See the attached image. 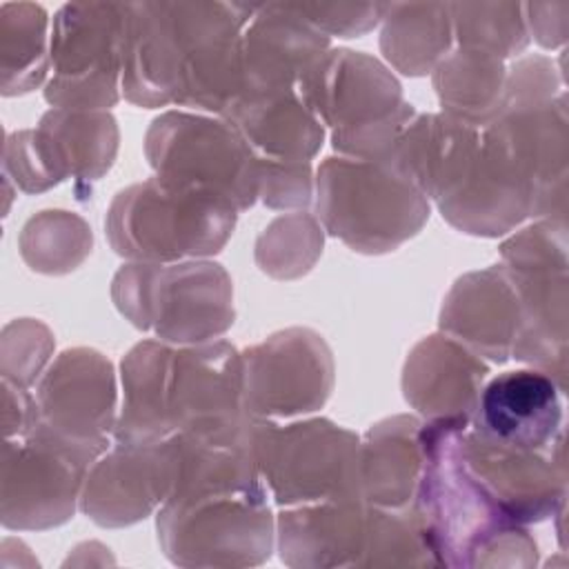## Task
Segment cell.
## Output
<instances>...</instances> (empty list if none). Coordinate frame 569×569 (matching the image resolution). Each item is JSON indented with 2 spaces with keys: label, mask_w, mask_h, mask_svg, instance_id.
I'll return each mask as SVG.
<instances>
[{
  "label": "cell",
  "mask_w": 569,
  "mask_h": 569,
  "mask_svg": "<svg viewBox=\"0 0 569 569\" xmlns=\"http://www.w3.org/2000/svg\"><path fill=\"white\" fill-rule=\"evenodd\" d=\"M507 67L493 53L458 47L433 67V87L442 113L471 124L487 127L500 109Z\"/></svg>",
  "instance_id": "29"
},
{
  "label": "cell",
  "mask_w": 569,
  "mask_h": 569,
  "mask_svg": "<svg viewBox=\"0 0 569 569\" xmlns=\"http://www.w3.org/2000/svg\"><path fill=\"white\" fill-rule=\"evenodd\" d=\"M238 209L202 189L158 176L113 198L104 233L111 249L131 262H184L218 253L233 233Z\"/></svg>",
  "instance_id": "4"
},
{
  "label": "cell",
  "mask_w": 569,
  "mask_h": 569,
  "mask_svg": "<svg viewBox=\"0 0 569 569\" xmlns=\"http://www.w3.org/2000/svg\"><path fill=\"white\" fill-rule=\"evenodd\" d=\"M465 427L422 420L425 465L411 502L440 567H533L536 540L471 476Z\"/></svg>",
  "instance_id": "2"
},
{
  "label": "cell",
  "mask_w": 569,
  "mask_h": 569,
  "mask_svg": "<svg viewBox=\"0 0 569 569\" xmlns=\"http://www.w3.org/2000/svg\"><path fill=\"white\" fill-rule=\"evenodd\" d=\"M111 296L131 325L173 345L209 342L233 325L231 278L207 260L122 264Z\"/></svg>",
  "instance_id": "6"
},
{
  "label": "cell",
  "mask_w": 569,
  "mask_h": 569,
  "mask_svg": "<svg viewBox=\"0 0 569 569\" xmlns=\"http://www.w3.org/2000/svg\"><path fill=\"white\" fill-rule=\"evenodd\" d=\"M367 516L362 496L282 507L276 520L280 560L289 567H358Z\"/></svg>",
  "instance_id": "23"
},
{
  "label": "cell",
  "mask_w": 569,
  "mask_h": 569,
  "mask_svg": "<svg viewBox=\"0 0 569 569\" xmlns=\"http://www.w3.org/2000/svg\"><path fill=\"white\" fill-rule=\"evenodd\" d=\"M53 351L51 331L33 320L20 318L2 331V380L29 389Z\"/></svg>",
  "instance_id": "36"
},
{
  "label": "cell",
  "mask_w": 569,
  "mask_h": 569,
  "mask_svg": "<svg viewBox=\"0 0 569 569\" xmlns=\"http://www.w3.org/2000/svg\"><path fill=\"white\" fill-rule=\"evenodd\" d=\"M122 389L118 445H153L251 418L242 405L240 351L224 340L189 347L142 340L122 358Z\"/></svg>",
  "instance_id": "1"
},
{
  "label": "cell",
  "mask_w": 569,
  "mask_h": 569,
  "mask_svg": "<svg viewBox=\"0 0 569 569\" xmlns=\"http://www.w3.org/2000/svg\"><path fill=\"white\" fill-rule=\"evenodd\" d=\"M144 153L164 182L211 191L238 211L258 200V160L222 118L164 111L147 129Z\"/></svg>",
  "instance_id": "11"
},
{
  "label": "cell",
  "mask_w": 569,
  "mask_h": 569,
  "mask_svg": "<svg viewBox=\"0 0 569 569\" xmlns=\"http://www.w3.org/2000/svg\"><path fill=\"white\" fill-rule=\"evenodd\" d=\"M316 216L349 249L387 253L425 227L429 200L389 162L331 156L318 167Z\"/></svg>",
  "instance_id": "5"
},
{
  "label": "cell",
  "mask_w": 569,
  "mask_h": 569,
  "mask_svg": "<svg viewBox=\"0 0 569 569\" xmlns=\"http://www.w3.org/2000/svg\"><path fill=\"white\" fill-rule=\"evenodd\" d=\"M358 567H440V562L411 505L405 509L369 505Z\"/></svg>",
  "instance_id": "32"
},
{
  "label": "cell",
  "mask_w": 569,
  "mask_h": 569,
  "mask_svg": "<svg viewBox=\"0 0 569 569\" xmlns=\"http://www.w3.org/2000/svg\"><path fill=\"white\" fill-rule=\"evenodd\" d=\"M256 160L311 162L322 147L325 127L296 89L244 93L222 116Z\"/></svg>",
  "instance_id": "27"
},
{
  "label": "cell",
  "mask_w": 569,
  "mask_h": 569,
  "mask_svg": "<svg viewBox=\"0 0 569 569\" xmlns=\"http://www.w3.org/2000/svg\"><path fill=\"white\" fill-rule=\"evenodd\" d=\"M522 9L529 13L525 16V22L531 27L533 38L542 47H558L567 40V13L569 2H529L522 4Z\"/></svg>",
  "instance_id": "39"
},
{
  "label": "cell",
  "mask_w": 569,
  "mask_h": 569,
  "mask_svg": "<svg viewBox=\"0 0 569 569\" xmlns=\"http://www.w3.org/2000/svg\"><path fill=\"white\" fill-rule=\"evenodd\" d=\"M451 31L458 47H471L507 60L529 42L525 9L518 2H453Z\"/></svg>",
  "instance_id": "33"
},
{
  "label": "cell",
  "mask_w": 569,
  "mask_h": 569,
  "mask_svg": "<svg viewBox=\"0 0 569 569\" xmlns=\"http://www.w3.org/2000/svg\"><path fill=\"white\" fill-rule=\"evenodd\" d=\"M104 449L58 438L40 427L4 438L0 516L7 529H49L67 522L80 502L91 465Z\"/></svg>",
  "instance_id": "12"
},
{
  "label": "cell",
  "mask_w": 569,
  "mask_h": 569,
  "mask_svg": "<svg viewBox=\"0 0 569 569\" xmlns=\"http://www.w3.org/2000/svg\"><path fill=\"white\" fill-rule=\"evenodd\" d=\"M118 127L107 111H47L36 129L7 136L4 173L27 193L47 191L67 178L87 193L113 164Z\"/></svg>",
  "instance_id": "13"
},
{
  "label": "cell",
  "mask_w": 569,
  "mask_h": 569,
  "mask_svg": "<svg viewBox=\"0 0 569 569\" xmlns=\"http://www.w3.org/2000/svg\"><path fill=\"white\" fill-rule=\"evenodd\" d=\"M320 124L331 127V144L347 158L387 162L416 118L393 73L376 58L351 49H327L296 84Z\"/></svg>",
  "instance_id": "3"
},
{
  "label": "cell",
  "mask_w": 569,
  "mask_h": 569,
  "mask_svg": "<svg viewBox=\"0 0 569 569\" xmlns=\"http://www.w3.org/2000/svg\"><path fill=\"white\" fill-rule=\"evenodd\" d=\"M31 396L27 429L40 427L78 445L109 449L118 420L116 376L100 351L89 347L64 349L40 376Z\"/></svg>",
  "instance_id": "15"
},
{
  "label": "cell",
  "mask_w": 569,
  "mask_h": 569,
  "mask_svg": "<svg viewBox=\"0 0 569 569\" xmlns=\"http://www.w3.org/2000/svg\"><path fill=\"white\" fill-rule=\"evenodd\" d=\"M311 162L258 160V198L271 209H300L313 196Z\"/></svg>",
  "instance_id": "38"
},
{
  "label": "cell",
  "mask_w": 569,
  "mask_h": 569,
  "mask_svg": "<svg viewBox=\"0 0 569 569\" xmlns=\"http://www.w3.org/2000/svg\"><path fill=\"white\" fill-rule=\"evenodd\" d=\"M453 40L447 2H391L382 18L380 49L407 76H425L449 53Z\"/></svg>",
  "instance_id": "30"
},
{
  "label": "cell",
  "mask_w": 569,
  "mask_h": 569,
  "mask_svg": "<svg viewBox=\"0 0 569 569\" xmlns=\"http://www.w3.org/2000/svg\"><path fill=\"white\" fill-rule=\"evenodd\" d=\"M567 96L502 100L493 120L482 127L531 182L538 220L565 222L567 213Z\"/></svg>",
  "instance_id": "16"
},
{
  "label": "cell",
  "mask_w": 569,
  "mask_h": 569,
  "mask_svg": "<svg viewBox=\"0 0 569 569\" xmlns=\"http://www.w3.org/2000/svg\"><path fill=\"white\" fill-rule=\"evenodd\" d=\"M425 465L422 420L385 418L360 440V496L376 507L405 509L413 502Z\"/></svg>",
  "instance_id": "28"
},
{
  "label": "cell",
  "mask_w": 569,
  "mask_h": 569,
  "mask_svg": "<svg viewBox=\"0 0 569 569\" xmlns=\"http://www.w3.org/2000/svg\"><path fill=\"white\" fill-rule=\"evenodd\" d=\"M127 2H69L49 42L44 100L53 109L104 111L120 98Z\"/></svg>",
  "instance_id": "10"
},
{
  "label": "cell",
  "mask_w": 569,
  "mask_h": 569,
  "mask_svg": "<svg viewBox=\"0 0 569 569\" xmlns=\"http://www.w3.org/2000/svg\"><path fill=\"white\" fill-rule=\"evenodd\" d=\"M171 440L118 445L87 471L80 509L100 527H127L162 507L173 489Z\"/></svg>",
  "instance_id": "18"
},
{
  "label": "cell",
  "mask_w": 569,
  "mask_h": 569,
  "mask_svg": "<svg viewBox=\"0 0 569 569\" xmlns=\"http://www.w3.org/2000/svg\"><path fill=\"white\" fill-rule=\"evenodd\" d=\"M469 427L491 440L549 453L562 445L560 387L533 367L502 371L485 380Z\"/></svg>",
  "instance_id": "19"
},
{
  "label": "cell",
  "mask_w": 569,
  "mask_h": 569,
  "mask_svg": "<svg viewBox=\"0 0 569 569\" xmlns=\"http://www.w3.org/2000/svg\"><path fill=\"white\" fill-rule=\"evenodd\" d=\"M518 311L509 271L505 264H491L453 282L440 309V329L480 358L502 365L511 356Z\"/></svg>",
  "instance_id": "25"
},
{
  "label": "cell",
  "mask_w": 569,
  "mask_h": 569,
  "mask_svg": "<svg viewBox=\"0 0 569 569\" xmlns=\"http://www.w3.org/2000/svg\"><path fill=\"white\" fill-rule=\"evenodd\" d=\"M247 93L296 89L305 69L329 49V38L313 29L289 2L253 4L240 36Z\"/></svg>",
  "instance_id": "22"
},
{
  "label": "cell",
  "mask_w": 569,
  "mask_h": 569,
  "mask_svg": "<svg viewBox=\"0 0 569 569\" xmlns=\"http://www.w3.org/2000/svg\"><path fill=\"white\" fill-rule=\"evenodd\" d=\"M242 405L253 420L320 409L333 389V356L320 333L291 327L240 353Z\"/></svg>",
  "instance_id": "14"
},
{
  "label": "cell",
  "mask_w": 569,
  "mask_h": 569,
  "mask_svg": "<svg viewBox=\"0 0 569 569\" xmlns=\"http://www.w3.org/2000/svg\"><path fill=\"white\" fill-rule=\"evenodd\" d=\"M489 367L447 333L422 338L402 369L405 400L431 422L469 427Z\"/></svg>",
  "instance_id": "21"
},
{
  "label": "cell",
  "mask_w": 569,
  "mask_h": 569,
  "mask_svg": "<svg viewBox=\"0 0 569 569\" xmlns=\"http://www.w3.org/2000/svg\"><path fill=\"white\" fill-rule=\"evenodd\" d=\"M320 253L322 229L307 213L273 220L256 242V262L273 278H298L307 273Z\"/></svg>",
  "instance_id": "35"
},
{
  "label": "cell",
  "mask_w": 569,
  "mask_h": 569,
  "mask_svg": "<svg viewBox=\"0 0 569 569\" xmlns=\"http://www.w3.org/2000/svg\"><path fill=\"white\" fill-rule=\"evenodd\" d=\"M24 262L42 273H67L91 251V229L69 211H40L20 233Z\"/></svg>",
  "instance_id": "34"
},
{
  "label": "cell",
  "mask_w": 569,
  "mask_h": 569,
  "mask_svg": "<svg viewBox=\"0 0 569 569\" xmlns=\"http://www.w3.org/2000/svg\"><path fill=\"white\" fill-rule=\"evenodd\" d=\"M182 62V33L176 2H127L122 82L136 107L176 102Z\"/></svg>",
  "instance_id": "24"
},
{
  "label": "cell",
  "mask_w": 569,
  "mask_h": 569,
  "mask_svg": "<svg viewBox=\"0 0 569 569\" xmlns=\"http://www.w3.org/2000/svg\"><path fill=\"white\" fill-rule=\"evenodd\" d=\"M480 147V129L447 113H416L387 160L427 200L438 202L465 176Z\"/></svg>",
  "instance_id": "26"
},
{
  "label": "cell",
  "mask_w": 569,
  "mask_h": 569,
  "mask_svg": "<svg viewBox=\"0 0 569 569\" xmlns=\"http://www.w3.org/2000/svg\"><path fill=\"white\" fill-rule=\"evenodd\" d=\"M460 453L471 476L516 522H540L565 509L562 445L549 453L529 451L465 427L460 431Z\"/></svg>",
  "instance_id": "17"
},
{
  "label": "cell",
  "mask_w": 569,
  "mask_h": 569,
  "mask_svg": "<svg viewBox=\"0 0 569 569\" xmlns=\"http://www.w3.org/2000/svg\"><path fill=\"white\" fill-rule=\"evenodd\" d=\"M518 293L516 360L529 362L567 389V224L538 220L500 244Z\"/></svg>",
  "instance_id": "8"
},
{
  "label": "cell",
  "mask_w": 569,
  "mask_h": 569,
  "mask_svg": "<svg viewBox=\"0 0 569 569\" xmlns=\"http://www.w3.org/2000/svg\"><path fill=\"white\" fill-rule=\"evenodd\" d=\"M536 193L505 149L480 129V147L460 182L436 202L442 218L471 236L496 238L533 216Z\"/></svg>",
  "instance_id": "20"
},
{
  "label": "cell",
  "mask_w": 569,
  "mask_h": 569,
  "mask_svg": "<svg viewBox=\"0 0 569 569\" xmlns=\"http://www.w3.org/2000/svg\"><path fill=\"white\" fill-rule=\"evenodd\" d=\"M289 7L327 38H358L382 22L389 2H289Z\"/></svg>",
  "instance_id": "37"
},
{
  "label": "cell",
  "mask_w": 569,
  "mask_h": 569,
  "mask_svg": "<svg viewBox=\"0 0 569 569\" xmlns=\"http://www.w3.org/2000/svg\"><path fill=\"white\" fill-rule=\"evenodd\" d=\"M162 553L180 567H249L273 551L269 491H191L171 496L156 516Z\"/></svg>",
  "instance_id": "7"
},
{
  "label": "cell",
  "mask_w": 569,
  "mask_h": 569,
  "mask_svg": "<svg viewBox=\"0 0 569 569\" xmlns=\"http://www.w3.org/2000/svg\"><path fill=\"white\" fill-rule=\"evenodd\" d=\"M253 458L278 507L360 496V438L327 420H256Z\"/></svg>",
  "instance_id": "9"
},
{
  "label": "cell",
  "mask_w": 569,
  "mask_h": 569,
  "mask_svg": "<svg viewBox=\"0 0 569 569\" xmlns=\"http://www.w3.org/2000/svg\"><path fill=\"white\" fill-rule=\"evenodd\" d=\"M49 18L40 4H2L0 11V67L2 93L18 96L36 89L49 76Z\"/></svg>",
  "instance_id": "31"
}]
</instances>
